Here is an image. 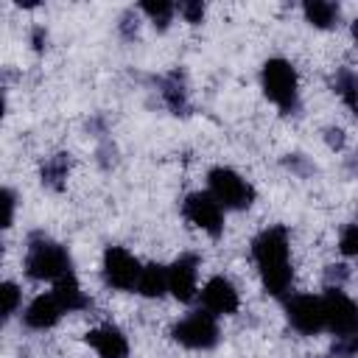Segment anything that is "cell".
<instances>
[{"mask_svg":"<svg viewBox=\"0 0 358 358\" xmlns=\"http://www.w3.org/2000/svg\"><path fill=\"white\" fill-rule=\"evenodd\" d=\"M73 271L70 255L62 243L45 238V235H34L28 241V252H25V274L31 280H48L56 282L64 274Z\"/></svg>","mask_w":358,"mask_h":358,"instance_id":"cell-2","label":"cell"},{"mask_svg":"<svg viewBox=\"0 0 358 358\" xmlns=\"http://www.w3.org/2000/svg\"><path fill=\"white\" fill-rule=\"evenodd\" d=\"M64 316L62 302L56 299V294H39L28 302V308L22 310V322L31 330H50L59 324V319Z\"/></svg>","mask_w":358,"mask_h":358,"instance_id":"cell-12","label":"cell"},{"mask_svg":"<svg viewBox=\"0 0 358 358\" xmlns=\"http://www.w3.org/2000/svg\"><path fill=\"white\" fill-rule=\"evenodd\" d=\"M168 291L179 302H193L199 296V257L182 255L168 266Z\"/></svg>","mask_w":358,"mask_h":358,"instance_id":"cell-10","label":"cell"},{"mask_svg":"<svg viewBox=\"0 0 358 358\" xmlns=\"http://www.w3.org/2000/svg\"><path fill=\"white\" fill-rule=\"evenodd\" d=\"M252 260L260 271V280L271 296H285L294 280L291 246L285 227H268L252 241Z\"/></svg>","mask_w":358,"mask_h":358,"instance_id":"cell-1","label":"cell"},{"mask_svg":"<svg viewBox=\"0 0 358 358\" xmlns=\"http://www.w3.org/2000/svg\"><path fill=\"white\" fill-rule=\"evenodd\" d=\"M207 193L224 210H246L255 201V187L232 168H213L207 176Z\"/></svg>","mask_w":358,"mask_h":358,"instance_id":"cell-4","label":"cell"},{"mask_svg":"<svg viewBox=\"0 0 358 358\" xmlns=\"http://www.w3.org/2000/svg\"><path fill=\"white\" fill-rule=\"evenodd\" d=\"M302 14L313 28H333L338 22V6L330 0H308L302 6Z\"/></svg>","mask_w":358,"mask_h":358,"instance_id":"cell-16","label":"cell"},{"mask_svg":"<svg viewBox=\"0 0 358 358\" xmlns=\"http://www.w3.org/2000/svg\"><path fill=\"white\" fill-rule=\"evenodd\" d=\"M87 344L98 352V358H129V341L115 324H101L90 330Z\"/></svg>","mask_w":358,"mask_h":358,"instance_id":"cell-13","label":"cell"},{"mask_svg":"<svg viewBox=\"0 0 358 358\" xmlns=\"http://www.w3.org/2000/svg\"><path fill=\"white\" fill-rule=\"evenodd\" d=\"M176 11L185 17V22H193V25L204 20V3H199V0H182L176 6Z\"/></svg>","mask_w":358,"mask_h":358,"instance_id":"cell-23","label":"cell"},{"mask_svg":"<svg viewBox=\"0 0 358 358\" xmlns=\"http://www.w3.org/2000/svg\"><path fill=\"white\" fill-rule=\"evenodd\" d=\"M53 294H56V299L62 302L64 313H76V310L90 308V296L81 291V285H78V280H76L73 271L53 282Z\"/></svg>","mask_w":358,"mask_h":358,"instance_id":"cell-14","label":"cell"},{"mask_svg":"<svg viewBox=\"0 0 358 358\" xmlns=\"http://www.w3.org/2000/svg\"><path fill=\"white\" fill-rule=\"evenodd\" d=\"M140 260L123 249V246H109L103 252V280L109 288L115 291H137V282H140Z\"/></svg>","mask_w":358,"mask_h":358,"instance_id":"cell-7","label":"cell"},{"mask_svg":"<svg viewBox=\"0 0 358 358\" xmlns=\"http://www.w3.org/2000/svg\"><path fill=\"white\" fill-rule=\"evenodd\" d=\"M322 305H324V327L336 338L358 333V302L352 296H347L341 288H327Z\"/></svg>","mask_w":358,"mask_h":358,"instance_id":"cell-6","label":"cell"},{"mask_svg":"<svg viewBox=\"0 0 358 358\" xmlns=\"http://www.w3.org/2000/svg\"><path fill=\"white\" fill-rule=\"evenodd\" d=\"M338 252L344 257H355L358 255V224H347L338 235Z\"/></svg>","mask_w":358,"mask_h":358,"instance_id":"cell-21","label":"cell"},{"mask_svg":"<svg viewBox=\"0 0 358 358\" xmlns=\"http://www.w3.org/2000/svg\"><path fill=\"white\" fill-rule=\"evenodd\" d=\"M67 176V157H53L42 165V182L50 187H59L62 179Z\"/></svg>","mask_w":358,"mask_h":358,"instance_id":"cell-19","label":"cell"},{"mask_svg":"<svg viewBox=\"0 0 358 358\" xmlns=\"http://www.w3.org/2000/svg\"><path fill=\"white\" fill-rule=\"evenodd\" d=\"M137 294L148 296V299H157V296L168 294V266H159V263L143 266L140 282H137Z\"/></svg>","mask_w":358,"mask_h":358,"instance_id":"cell-15","label":"cell"},{"mask_svg":"<svg viewBox=\"0 0 358 358\" xmlns=\"http://www.w3.org/2000/svg\"><path fill=\"white\" fill-rule=\"evenodd\" d=\"M330 355H333V358H358V333H355V336L336 338Z\"/></svg>","mask_w":358,"mask_h":358,"instance_id":"cell-22","label":"cell"},{"mask_svg":"<svg viewBox=\"0 0 358 358\" xmlns=\"http://www.w3.org/2000/svg\"><path fill=\"white\" fill-rule=\"evenodd\" d=\"M182 215L210 238H218L224 232V207L210 193H190L182 201Z\"/></svg>","mask_w":358,"mask_h":358,"instance_id":"cell-8","label":"cell"},{"mask_svg":"<svg viewBox=\"0 0 358 358\" xmlns=\"http://www.w3.org/2000/svg\"><path fill=\"white\" fill-rule=\"evenodd\" d=\"M199 296H201V308L207 313H213L215 319L218 316H232L241 308V296H238L235 285L227 277H210L204 282V288L199 291Z\"/></svg>","mask_w":358,"mask_h":358,"instance_id":"cell-11","label":"cell"},{"mask_svg":"<svg viewBox=\"0 0 358 358\" xmlns=\"http://www.w3.org/2000/svg\"><path fill=\"white\" fill-rule=\"evenodd\" d=\"M0 296H3V319H11L17 310H20V302H22V294L17 288V282L6 280L0 285Z\"/></svg>","mask_w":358,"mask_h":358,"instance_id":"cell-20","label":"cell"},{"mask_svg":"<svg viewBox=\"0 0 358 358\" xmlns=\"http://www.w3.org/2000/svg\"><path fill=\"white\" fill-rule=\"evenodd\" d=\"M0 199H3V227L8 229L11 224H14V207H17V196H14V190H3L0 193Z\"/></svg>","mask_w":358,"mask_h":358,"instance_id":"cell-24","label":"cell"},{"mask_svg":"<svg viewBox=\"0 0 358 358\" xmlns=\"http://www.w3.org/2000/svg\"><path fill=\"white\" fill-rule=\"evenodd\" d=\"M140 11L154 22V28H159V31H165L168 25H171V20H173V14H176V6L173 3H168V0H145V3H140Z\"/></svg>","mask_w":358,"mask_h":358,"instance_id":"cell-17","label":"cell"},{"mask_svg":"<svg viewBox=\"0 0 358 358\" xmlns=\"http://www.w3.org/2000/svg\"><path fill=\"white\" fill-rule=\"evenodd\" d=\"M285 316H288V324L302 333V336H313L319 330H324V305H322V296H313V294H296L288 299L285 305Z\"/></svg>","mask_w":358,"mask_h":358,"instance_id":"cell-9","label":"cell"},{"mask_svg":"<svg viewBox=\"0 0 358 358\" xmlns=\"http://www.w3.org/2000/svg\"><path fill=\"white\" fill-rule=\"evenodd\" d=\"M171 336H173L176 344H182L187 350H213L218 344V338H221L215 316L207 313L204 308L201 310H193L190 316H185L182 322H176L173 330H171Z\"/></svg>","mask_w":358,"mask_h":358,"instance_id":"cell-5","label":"cell"},{"mask_svg":"<svg viewBox=\"0 0 358 358\" xmlns=\"http://www.w3.org/2000/svg\"><path fill=\"white\" fill-rule=\"evenodd\" d=\"M336 92H338L341 101L358 115V76H352V73H338V78H336Z\"/></svg>","mask_w":358,"mask_h":358,"instance_id":"cell-18","label":"cell"},{"mask_svg":"<svg viewBox=\"0 0 358 358\" xmlns=\"http://www.w3.org/2000/svg\"><path fill=\"white\" fill-rule=\"evenodd\" d=\"M352 39H355V45H358V17L352 20Z\"/></svg>","mask_w":358,"mask_h":358,"instance_id":"cell-25","label":"cell"},{"mask_svg":"<svg viewBox=\"0 0 358 358\" xmlns=\"http://www.w3.org/2000/svg\"><path fill=\"white\" fill-rule=\"evenodd\" d=\"M260 84L266 98L280 109V112H294L296 109V95H299V78L291 62L285 59H268L260 73Z\"/></svg>","mask_w":358,"mask_h":358,"instance_id":"cell-3","label":"cell"}]
</instances>
